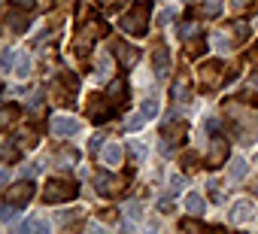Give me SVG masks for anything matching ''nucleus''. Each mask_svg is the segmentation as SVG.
Here are the masks:
<instances>
[{"mask_svg": "<svg viewBox=\"0 0 258 234\" xmlns=\"http://www.w3.org/2000/svg\"><path fill=\"white\" fill-rule=\"evenodd\" d=\"M255 164H258V161H255Z\"/></svg>", "mask_w": 258, "mask_h": 234, "instance_id": "33", "label": "nucleus"}, {"mask_svg": "<svg viewBox=\"0 0 258 234\" xmlns=\"http://www.w3.org/2000/svg\"><path fill=\"white\" fill-rule=\"evenodd\" d=\"M176 97H185V82H176Z\"/></svg>", "mask_w": 258, "mask_h": 234, "instance_id": "32", "label": "nucleus"}, {"mask_svg": "<svg viewBox=\"0 0 258 234\" xmlns=\"http://www.w3.org/2000/svg\"><path fill=\"white\" fill-rule=\"evenodd\" d=\"M167 189H170V198H173V195H179V192H182V177H179V173H173V177H170V183H167Z\"/></svg>", "mask_w": 258, "mask_h": 234, "instance_id": "22", "label": "nucleus"}, {"mask_svg": "<svg viewBox=\"0 0 258 234\" xmlns=\"http://www.w3.org/2000/svg\"><path fill=\"white\" fill-rule=\"evenodd\" d=\"M49 128H52V134H58V137H73V134H79V122L70 119V115H55Z\"/></svg>", "mask_w": 258, "mask_h": 234, "instance_id": "6", "label": "nucleus"}, {"mask_svg": "<svg viewBox=\"0 0 258 234\" xmlns=\"http://www.w3.org/2000/svg\"><path fill=\"white\" fill-rule=\"evenodd\" d=\"M22 231L28 234V231H49V222L46 219H28V222H22Z\"/></svg>", "mask_w": 258, "mask_h": 234, "instance_id": "19", "label": "nucleus"}, {"mask_svg": "<svg viewBox=\"0 0 258 234\" xmlns=\"http://www.w3.org/2000/svg\"><path fill=\"white\" fill-rule=\"evenodd\" d=\"M158 210H161V213H170V210H173V201H167V198H164V201L158 204Z\"/></svg>", "mask_w": 258, "mask_h": 234, "instance_id": "30", "label": "nucleus"}, {"mask_svg": "<svg viewBox=\"0 0 258 234\" xmlns=\"http://www.w3.org/2000/svg\"><path fill=\"white\" fill-rule=\"evenodd\" d=\"M16 112H19V106H13V103H10V106L4 109V125H10V122L16 119Z\"/></svg>", "mask_w": 258, "mask_h": 234, "instance_id": "24", "label": "nucleus"}, {"mask_svg": "<svg viewBox=\"0 0 258 234\" xmlns=\"http://www.w3.org/2000/svg\"><path fill=\"white\" fill-rule=\"evenodd\" d=\"M185 210H188L191 216H201V213H204V198H201L198 192H188V195H185Z\"/></svg>", "mask_w": 258, "mask_h": 234, "instance_id": "15", "label": "nucleus"}, {"mask_svg": "<svg viewBox=\"0 0 258 234\" xmlns=\"http://www.w3.org/2000/svg\"><path fill=\"white\" fill-rule=\"evenodd\" d=\"M185 49H188V55H204L207 43L204 40H185Z\"/></svg>", "mask_w": 258, "mask_h": 234, "instance_id": "20", "label": "nucleus"}, {"mask_svg": "<svg viewBox=\"0 0 258 234\" xmlns=\"http://www.w3.org/2000/svg\"><path fill=\"white\" fill-rule=\"evenodd\" d=\"M191 34H198V25H191V22H188V25H182V37H185V40H191Z\"/></svg>", "mask_w": 258, "mask_h": 234, "instance_id": "26", "label": "nucleus"}, {"mask_svg": "<svg viewBox=\"0 0 258 234\" xmlns=\"http://www.w3.org/2000/svg\"><path fill=\"white\" fill-rule=\"evenodd\" d=\"M173 16H176V13H173V10H164V13H161V16H158V22H161V25H167V22H170V19H173Z\"/></svg>", "mask_w": 258, "mask_h": 234, "instance_id": "28", "label": "nucleus"}, {"mask_svg": "<svg viewBox=\"0 0 258 234\" xmlns=\"http://www.w3.org/2000/svg\"><path fill=\"white\" fill-rule=\"evenodd\" d=\"M115 186H118V180H112L106 170H97V173H94V192H97V195H112Z\"/></svg>", "mask_w": 258, "mask_h": 234, "instance_id": "10", "label": "nucleus"}, {"mask_svg": "<svg viewBox=\"0 0 258 234\" xmlns=\"http://www.w3.org/2000/svg\"><path fill=\"white\" fill-rule=\"evenodd\" d=\"M34 183H28V180H22L19 186H10L7 189V204H13V207H25L31 198H34Z\"/></svg>", "mask_w": 258, "mask_h": 234, "instance_id": "3", "label": "nucleus"}, {"mask_svg": "<svg viewBox=\"0 0 258 234\" xmlns=\"http://www.w3.org/2000/svg\"><path fill=\"white\" fill-rule=\"evenodd\" d=\"M79 195V186L76 183H67V180H49V186L43 189V201L46 204H61V201H70Z\"/></svg>", "mask_w": 258, "mask_h": 234, "instance_id": "2", "label": "nucleus"}, {"mask_svg": "<svg viewBox=\"0 0 258 234\" xmlns=\"http://www.w3.org/2000/svg\"><path fill=\"white\" fill-rule=\"evenodd\" d=\"M219 70H222V61H210V64L201 70V82H204L207 88H213V85L219 82Z\"/></svg>", "mask_w": 258, "mask_h": 234, "instance_id": "11", "label": "nucleus"}, {"mask_svg": "<svg viewBox=\"0 0 258 234\" xmlns=\"http://www.w3.org/2000/svg\"><path fill=\"white\" fill-rule=\"evenodd\" d=\"M207 186H210V198H213V201H222V198H225L222 189H219V183H207Z\"/></svg>", "mask_w": 258, "mask_h": 234, "instance_id": "25", "label": "nucleus"}, {"mask_svg": "<svg viewBox=\"0 0 258 234\" xmlns=\"http://www.w3.org/2000/svg\"><path fill=\"white\" fill-rule=\"evenodd\" d=\"M231 4H234V13H240V10L252 7V0H231Z\"/></svg>", "mask_w": 258, "mask_h": 234, "instance_id": "27", "label": "nucleus"}, {"mask_svg": "<svg viewBox=\"0 0 258 234\" xmlns=\"http://www.w3.org/2000/svg\"><path fill=\"white\" fill-rule=\"evenodd\" d=\"M255 216V207H252V201H234V207H231V222L234 225H243V222H249Z\"/></svg>", "mask_w": 258, "mask_h": 234, "instance_id": "7", "label": "nucleus"}, {"mask_svg": "<svg viewBox=\"0 0 258 234\" xmlns=\"http://www.w3.org/2000/svg\"><path fill=\"white\" fill-rule=\"evenodd\" d=\"M94 73H97L100 82L109 79V73H112V61H109V55H100V58H97V70H94Z\"/></svg>", "mask_w": 258, "mask_h": 234, "instance_id": "16", "label": "nucleus"}, {"mask_svg": "<svg viewBox=\"0 0 258 234\" xmlns=\"http://www.w3.org/2000/svg\"><path fill=\"white\" fill-rule=\"evenodd\" d=\"M13 70H16V73H19V76L25 79V76L31 73V55H28V52H22V55H19V64H16Z\"/></svg>", "mask_w": 258, "mask_h": 234, "instance_id": "17", "label": "nucleus"}, {"mask_svg": "<svg viewBox=\"0 0 258 234\" xmlns=\"http://www.w3.org/2000/svg\"><path fill=\"white\" fill-rule=\"evenodd\" d=\"M216 13H222V0H207V4H204V16H216Z\"/></svg>", "mask_w": 258, "mask_h": 234, "instance_id": "21", "label": "nucleus"}, {"mask_svg": "<svg viewBox=\"0 0 258 234\" xmlns=\"http://www.w3.org/2000/svg\"><path fill=\"white\" fill-rule=\"evenodd\" d=\"M228 158V143L222 140V137H216L213 143H210V164H222Z\"/></svg>", "mask_w": 258, "mask_h": 234, "instance_id": "12", "label": "nucleus"}, {"mask_svg": "<svg viewBox=\"0 0 258 234\" xmlns=\"http://www.w3.org/2000/svg\"><path fill=\"white\" fill-rule=\"evenodd\" d=\"M109 100H112L109 94H100V97L94 94V97L88 100V115H91V122H106L109 115H112V112H109Z\"/></svg>", "mask_w": 258, "mask_h": 234, "instance_id": "4", "label": "nucleus"}, {"mask_svg": "<svg viewBox=\"0 0 258 234\" xmlns=\"http://www.w3.org/2000/svg\"><path fill=\"white\" fill-rule=\"evenodd\" d=\"M146 28H149V4H137V7H131L127 10V16H121V31H127V34H146Z\"/></svg>", "mask_w": 258, "mask_h": 234, "instance_id": "1", "label": "nucleus"}, {"mask_svg": "<svg viewBox=\"0 0 258 234\" xmlns=\"http://www.w3.org/2000/svg\"><path fill=\"white\" fill-rule=\"evenodd\" d=\"M155 115H158V100H155V97H146L143 106H140V112L134 115L131 122H127V128H140V125H146L149 119H155Z\"/></svg>", "mask_w": 258, "mask_h": 234, "instance_id": "5", "label": "nucleus"}, {"mask_svg": "<svg viewBox=\"0 0 258 234\" xmlns=\"http://www.w3.org/2000/svg\"><path fill=\"white\" fill-rule=\"evenodd\" d=\"M121 155H124L121 143H106L103 152H100V161H103L106 167H118V164H121Z\"/></svg>", "mask_w": 258, "mask_h": 234, "instance_id": "8", "label": "nucleus"}, {"mask_svg": "<svg viewBox=\"0 0 258 234\" xmlns=\"http://www.w3.org/2000/svg\"><path fill=\"white\" fill-rule=\"evenodd\" d=\"M124 225H137L140 219H143V207L137 204V201H131V204H124Z\"/></svg>", "mask_w": 258, "mask_h": 234, "instance_id": "14", "label": "nucleus"}, {"mask_svg": "<svg viewBox=\"0 0 258 234\" xmlns=\"http://www.w3.org/2000/svg\"><path fill=\"white\" fill-rule=\"evenodd\" d=\"M100 146H103V137H100V134H97V137H94V140H91V152H97V149H100Z\"/></svg>", "mask_w": 258, "mask_h": 234, "instance_id": "31", "label": "nucleus"}, {"mask_svg": "<svg viewBox=\"0 0 258 234\" xmlns=\"http://www.w3.org/2000/svg\"><path fill=\"white\" fill-rule=\"evenodd\" d=\"M4 70H13V52L10 49L4 52Z\"/></svg>", "mask_w": 258, "mask_h": 234, "instance_id": "29", "label": "nucleus"}, {"mask_svg": "<svg viewBox=\"0 0 258 234\" xmlns=\"http://www.w3.org/2000/svg\"><path fill=\"white\" fill-rule=\"evenodd\" d=\"M246 170H249L246 158H234V161H231V177H234V180H243V177H246Z\"/></svg>", "mask_w": 258, "mask_h": 234, "instance_id": "18", "label": "nucleus"}, {"mask_svg": "<svg viewBox=\"0 0 258 234\" xmlns=\"http://www.w3.org/2000/svg\"><path fill=\"white\" fill-rule=\"evenodd\" d=\"M131 152H134L137 161H146V146L143 143H131Z\"/></svg>", "mask_w": 258, "mask_h": 234, "instance_id": "23", "label": "nucleus"}, {"mask_svg": "<svg viewBox=\"0 0 258 234\" xmlns=\"http://www.w3.org/2000/svg\"><path fill=\"white\" fill-rule=\"evenodd\" d=\"M115 55H118L121 67H134V64L140 61V52H137V49H131V46H115Z\"/></svg>", "mask_w": 258, "mask_h": 234, "instance_id": "13", "label": "nucleus"}, {"mask_svg": "<svg viewBox=\"0 0 258 234\" xmlns=\"http://www.w3.org/2000/svg\"><path fill=\"white\" fill-rule=\"evenodd\" d=\"M152 64H155V76H158V79H164V76H167V70H170V55H167V49H164V46H158V49L152 52Z\"/></svg>", "mask_w": 258, "mask_h": 234, "instance_id": "9", "label": "nucleus"}]
</instances>
